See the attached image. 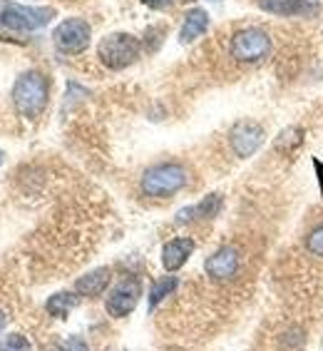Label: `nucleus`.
<instances>
[{
    "label": "nucleus",
    "instance_id": "obj_14",
    "mask_svg": "<svg viewBox=\"0 0 323 351\" xmlns=\"http://www.w3.org/2000/svg\"><path fill=\"white\" fill-rule=\"evenodd\" d=\"M219 207H222V195H209L199 204L179 212L177 215V224H187L192 219H209V217H214L219 212Z\"/></svg>",
    "mask_w": 323,
    "mask_h": 351
},
{
    "label": "nucleus",
    "instance_id": "obj_16",
    "mask_svg": "<svg viewBox=\"0 0 323 351\" xmlns=\"http://www.w3.org/2000/svg\"><path fill=\"white\" fill-rule=\"evenodd\" d=\"M177 277H159L152 282V289H149V309H155L159 302H164L167 297H172V291L177 289Z\"/></svg>",
    "mask_w": 323,
    "mask_h": 351
},
{
    "label": "nucleus",
    "instance_id": "obj_3",
    "mask_svg": "<svg viewBox=\"0 0 323 351\" xmlns=\"http://www.w3.org/2000/svg\"><path fill=\"white\" fill-rule=\"evenodd\" d=\"M140 55H142V43L129 33H109L97 45V58L109 70L129 68L132 62L140 60Z\"/></svg>",
    "mask_w": 323,
    "mask_h": 351
},
{
    "label": "nucleus",
    "instance_id": "obj_5",
    "mask_svg": "<svg viewBox=\"0 0 323 351\" xmlns=\"http://www.w3.org/2000/svg\"><path fill=\"white\" fill-rule=\"evenodd\" d=\"M229 50L239 62H259L271 53V38L261 27H244L231 38Z\"/></svg>",
    "mask_w": 323,
    "mask_h": 351
},
{
    "label": "nucleus",
    "instance_id": "obj_21",
    "mask_svg": "<svg viewBox=\"0 0 323 351\" xmlns=\"http://www.w3.org/2000/svg\"><path fill=\"white\" fill-rule=\"evenodd\" d=\"M144 5H149V8H155V10H162V8H167V5H172L175 0H142Z\"/></svg>",
    "mask_w": 323,
    "mask_h": 351
},
{
    "label": "nucleus",
    "instance_id": "obj_2",
    "mask_svg": "<svg viewBox=\"0 0 323 351\" xmlns=\"http://www.w3.org/2000/svg\"><path fill=\"white\" fill-rule=\"evenodd\" d=\"M55 18L53 8H33L21 5L13 0H0V27L13 33H33L40 30Z\"/></svg>",
    "mask_w": 323,
    "mask_h": 351
},
{
    "label": "nucleus",
    "instance_id": "obj_12",
    "mask_svg": "<svg viewBox=\"0 0 323 351\" xmlns=\"http://www.w3.org/2000/svg\"><path fill=\"white\" fill-rule=\"evenodd\" d=\"M207 30H209V13L204 8H192V10H187V15H184L182 30H179V43L189 45V43H194L196 38H202Z\"/></svg>",
    "mask_w": 323,
    "mask_h": 351
},
{
    "label": "nucleus",
    "instance_id": "obj_8",
    "mask_svg": "<svg viewBox=\"0 0 323 351\" xmlns=\"http://www.w3.org/2000/svg\"><path fill=\"white\" fill-rule=\"evenodd\" d=\"M263 140H266L263 128L254 120H239L229 132L231 149L236 152V157H251L263 145Z\"/></svg>",
    "mask_w": 323,
    "mask_h": 351
},
{
    "label": "nucleus",
    "instance_id": "obj_22",
    "mask_svg": "<svg viewBox=\"0 0 323 351\" xmlns=\"http://www.w3.org/2000/svg\"><path fill=\"white\" fill-rule=\"evenodd\" d=\"M313 167H316L318 184H321V197H323V160H313Z\"/></svg>",
    "mask_w": 323,
    "mask_h": 351
},
{
    "label": "nucleus",
    "instance_id": "obj_9",
    "mask_svg": "<svg viewBox=\"0 0 323 351\" xmlns=\"http://www.w3.org/2000/svg\"><path fill=\"white\" fill-rule=\"evenodd\" d=\"M204 269L216 282H227V279L236 277V271H239V254L234 247H222L204 262Z\"/></svg>",
    "mask_w": 323,
    "mask_h": 351
},
{
    "label": "nucleus",
    "instance_id": "obj_18",
    "mask_svg": "<svg viewBox=\"0 0 323 351\" xmlns=\"http://www.w3.org/2000/svg\"><path fill=\"white\" fill-rule=\"evenodd\" d=\"M0 351H33V344L23 334H10L0 339Z\"/></svg>",
    "mask_w": 323,
    "mask_h": 351
},
{
    "label": "nucleus",
    "instance_id": "obj_10",
    "mask_svg": "<svg viewBox=\"0 0 323 351\" xmlns=\"http://www.w3.org/2000/svg\"><path fill=\"white\" fill-rule=\"evenodd\" d=\"M192 252H194V239L192 237H177L172 242H167L162 247V264H164V269L167 271H177L182 269L187 259L192 257Z\"/></svg>",
    "mask_w": 323,
    "mask_h": 351
},
{
    "label": "nucleus",
    "instance_id": "obj_20",
    "mask_svg": "<svg viewBox=\"0 0 323 351\" xmlns=\"http://www.w3.org/2000/svg\"><path fill=\"white\" fill-rule=\"evenodd\" d=\"M60 351H90V346L82 337H70V339L62 341Z\"/></svg>",
    "mask_w": 323,
    "mask_h": 351
},
{
    "label": "nucleus",
    "instance_id": "obj_13",
    "mask_svg": "<svg viewBox=\"0 0 323 351\" xmlns=\"http://www.w3.org/2000/svg\"><path fill=\"white\" fill-rule=\"evenodd\" d=\"M263 13L281 15V18H294V15H306L313 10L311 0H256Z\"/></svg>",
    "mask_w": 323,
    "mask_h": 351
},
{
    "label": "nucleus",
    "instance_id": "obj_7",
    "mask_svg": "<svg viewBox=\"0 0 323 351\" xmlns=\"http://www.w3.org/2000/svg\"><path fill=\"white\" fill-rule=\"evenodd\" d=\"M142 297V284L137 277H125L112 287V291L107 294V302H105V309H107L109 317L122 319L127 317L129 311H135V306L140 304Z\"/></svg>",
    "mask_w": 323,
    "mask_h": 351
},
{
    "label": "nucleus",
    "instance_id": "obj_1",
    "mask_svg": "<svg viewBox=\"0 0 323 351\" xmlns=\"http://www.w3.org/2000/svg\"><path fill=\"white\" fill-rule=\"evenodd\" d=\"M10 97H13V108L18 110V115L25 120H38L50 100V80L40 70H27L15 80Z\"/></svg>",
    "mask_w": 323,
    "mask_h": 351
},
{
    "label": "nucleus",
    "instance_id": "obj_19",
    "mask_svg": "<svg viewBox=\"0 0 323 351\" xmlns=\"http://www.w3.org/2000/svg\"><path fill=\"white\" fill-rule=\"evenodd\" d=\"M306 247H309L311 254H316V257H323V224L311 232L309 239H306Z\"/></svg>",
    "mask_w": 323,
    "mask_h": 351
},
{
    "label": "nucleus",
    "instance_id": "obj_11",
    "mask_svg": "<svg viewBox=\"0 0 323 351\" xmlns=\"http://www.w3.org/2000/svg\"><path fill=\"white\" fill-rule=\"evenodd\" d=\"M109 282H112V271H109V267H97V269L88 271L85 277H80L77 282H75V294L94 299L107 289Z\"/></svg>",
    "mask_w": 323,
    "mask_h": 351
},
{
    "label": "nucleus",
    "instance_id": "obj_23",
    "mask_svg": "<svg viewBox=\"0 0 323 351\" xmlns=\"http://www.w3.org/2000/svg\"><path fill=\"white\" fill-rule=\"evenodd\" d=\"M5 324H8V314L3 309H0V331L5 329Z\"/></svg>",
    "mask_w": 323,
    "mask_h": 351
},
{
    "label": "nucleus",
    "instance_id": "obj_17",
    "mask_svg": "<svg viewBox=\"0 0 323 351\" xmlns=\"http://www.w3.org/2000/svg\"><path fill=\"white\" fill-rule=\"evenodd\" d=\"M303 142V130L301 128H286L281 135L276 137V149L279 152H291V149H296L298 145Z\"/></svg>",
    "mask_w": 323,
    "mask_h": 351
},
{
    "label": "nucleus",
    "instance_id": "obj_24",
    "mask_svg": "<svg viewBox=\"0 0 323 351\" xmlns=\"http://www.w3.org/2000/svg\"><path fill=\"white\" fill-rule=\"evenodd\" d=\"M3 157H5V155H3V149H0V165H3Z\"/></svg>",
    "mask_w": 323,
    "mask_h": 351
},
{
    "label": "nucleus",
    "instance_id": "obj_6",
    "mask_svg": "<svg viewBox=\"0 0 323 351\" xmlns=\"http://www.w3.org/2000/svg\"><path fill=\"white\" fill-rule=\"evenodd\" d=\"M92 27L85 18H68L53 30L55 47L65 55H80L90 47Z\"/></svg>",
    "mask_w": 323,
    "mask_h": 351
},
{
    "label": "nucleus",
    "instance_id": "obj_15",
    "mask_svg": "<svg viewBox=\"0 0 323 351\" xmlns=\"http://www.w3.org/2000/svg\"><path fill=\"white\" fill-rule=\"evenodd\" d=\"M77 306V297L75 294H70V291H57V294H53V297L47 299V314H53L55 319H65L70 314V311Z\"/></svg>",
    "mask_w": 323,
    "mask_h": 351
},
{
    "label": "nucleus",
    "instance_id": "obj_4",
    "mask_svg": "<svg viewBox=\"0 0 323 351\" xmlns=\"http://www.w3.org/2000/svg\"><path fill=\"white\" fill-rule=\"evenodd\" d=\"M189 182V172L179 162H159L142 175V192L147 197H169L184 189Z\"/></svg>",
    "mask_w": 323,
    "mask_h": 351
}]
</instances>
